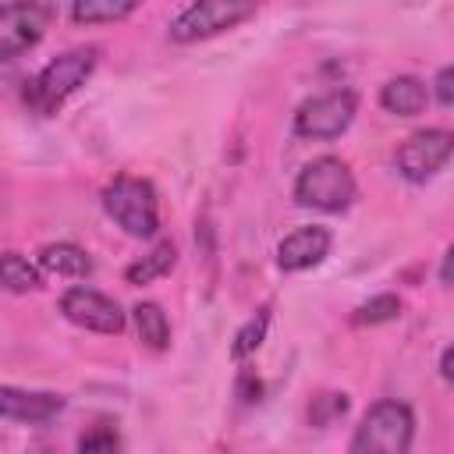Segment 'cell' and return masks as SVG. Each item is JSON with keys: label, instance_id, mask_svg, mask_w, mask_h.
Wrapping results in <instances>:
<instances>
[{"label": "cell", "instance_id": "1", "mask_svg": "<svg viewBox=\"0 0 454 454\" xmlns=\"http://www.w3.org/2000/svg\"><path fill=\"white\" fill-rule=\"evenodd\" d=\"M96 64H99V46H71L57 53L25 82V92H21L25 106L35 117H53L92 78Z\"/></svg>", "mask_w": 454, "mask_h": 454}, {"label": "cell", "instance_id": "2", "mask_svg": "<svg viewBox=\"0 0 454 454\" xmlns=\"http://www.w3.org/2000/svg\"><path fill=\"white\" fill-rule=\"evenodd\" d=\"M415 440V411L397 397L369 404L362 422L351 433L348 454H408Z\"/></svg>", "mask_w": 454, "mask_h": 454}, {"label": "cell", "instance_id": "3", "mask_svg": "<svg viewBox=\"0 0 454 454\" xmlns=\"http://www.w3.org/2000/svg\"><path fill=\"white\" fill-rule=\"evenodd\" d=\"M103 209L131 238L149 241L160 234V195H156L153 181H145V177L117 174L103 188Z\"/></svg>", "mask_w": 454, "mask_h": 454}, {"label": "cell", "instance_id": "4", "mask_svg": "<svg viewBox=\"0 0 454 454\" xmlns=\"http://www.w3.org/2000/svg\"><path fill=\"white\" fill-rule=\"evenodd\" d=\"M358 195L355 174L340 156H316L294 177V202L319 213H344Z\"/></svg>", "mask_w": 454, "mask_h": 454}, {"label": "cell", "instance_id": "5", "mask_svg": "<svg viewBox=\"0 0 454 454\" xmlns=\"http://www.w3.org/2000/svg\"><path fill=\"white\" fill-rule=\"evenodd\" d=\"M255 4H245V0H199V4H188L181 7L174 18H170V28L167 35L174 43H199V39H213L220 32H231L238 28L241 21L255 18Z\"/></svg>", "mask_w": 454, "mask_h": 454}, {"label": "cell", "instance_id": "6", "mask_svg": "<svg viewBox=\"0 0 454 454\" xmlns=\"http://www.w3.org/2000/svg\"><path fill=\"white\" fill-rule=\"evenodd\" d=\"M355 114H358L355 89H330V92L309 96L294 110V135L309 142H330L351 128Z\"/></svg>", "mask_w": 454, "mask_h": 454}, {"label": "cell", "instance_id": "7", "mask_svg": "<svg viewBox=\"0 0 454 454\" xmlns=\"http://www.w3.org/2000/svg\"><path fill=\"white\" fill-rule=\"evenodd\" d=\"M454 153V135L447 128H422V131H411L397 153H394V163H397V174L411 184H426L433 181L447 160Z\"/></svg>", "mask_w": 454, "mask_h": 454}, {"label": "cell", "instance_id": "8", "mask_svg": "<svg viewBox=\"0 0 454 454\" xmlns=\"http://www.w3.org/2000/svg\"><path fill=\"white\" fill-rule=\"evenodd\" d=\"M60 312H64L67 323H74V326H82V330H89V333H106V337H114V333H124V326H128L124 309H121L110 294H103V291H96V287H89V284L67 287V291L60 294Z\"/></svg>", "mask_w": 454, "mask_h": 454}, {"label": "cell", "instance_id": "9", "mask_svg": "<svg viewBox=\"0 0 454 454\" xmlns=\"http://www.w3.org/2000/svg\"><path fill=\"white\" fill-rule=\"evenodd\" d=\"M53 18V4H0V60H14L32 50L46 35Z\"/></svg>", "mask_w": 454, "mask_h": 454}, {"label": "cell", "instance_id": "10", "mask_svg": "<svg viewBox=\"0 0 454 454\" xmlns=\"http://www.w3.org/2000/svg\"><path fill=\"white\" fill-rule=\"evenodd\" d=\"M64 404L67 401L53 390H25V387L0 383V419H7V422L43 426V422L57 419L64 411Z\"/></svg>", "mask_w": 454, "mask_h": 454}, {"label": "cell", "instance_id": "11", "mask_svg": "<svg viewBox=\"0 0 454 454\" xmlns=\"http://www.w3.org/2000/svg\"><path fill=\"white\" fill-rule=\"evenodd\" d=\"M330 245H333V234L319 223H309V227H298L291 231L280 245H277V266L284 273H301V270H312L319 266L326 255H330Z\"/></svg>", "mask_w": 454, "mask_h": 454}, {"label": "cell", "instance_id": "12", "mask_svg": "<svg viewBox=\"0 0 454 454\" xmlns=\"http://www.w3.org/2000/svg\"><path fill=\"white\" fill-rule=\"evenodd\" d=\"M426 103H429V89L415 74H397L380 89V106L397 117H415L426 110Z\"/></svg>", "mask_w": 454, "mask_h": 454}, {"label": "cell", "instance_id": "13", "mask_svg": "<svg viewBox=\"0 0 454 454\" xmlns=\"http://www.w3.org/2000/svg\"><path fill=\"white\" fill-rule=\"evenodd\" d=\"M39 270L53 277H67V280H85L92 273V259L74 241H53L39 248Z\"/></svg>", "mask_w": 454, "mask_h": 454}, {"label": "cell", "instance_id": "14", "mask_svg": "<svg viewBox=\"0 0 454 454\" xmlns=\"http://www.w3.org/2000/svg\"><path fill=\"white\" fill-rule=\"evenodd\" d=\"M131 323H135V333L145 348H153V351L170 348V319L156 301H138L131 309Z\"/></svg>", "mask_w": 454, "mask_h": 454}, {"label": "cell", "instance_id": "15", "mask_svg": "<svg viewBox=\"0 0 454 454\" xmlns=\"http://www.w3.org/2000/svg\"><path fill=\"white\" fill-rule=\"evenodd\" d=\"M0 287L11 294H28L43 287V270L39 262L25 259L21 252H0Z\"/></svg>", "mask_w": 454, "mask_h": 454}, {"label": "cell", "instance_id": "16", "mask_svg": "<svg viewBox=\"0 0 454 454\" xmlns=\"http://www.w3.org/2000/svg\"><path fill=\"white\" fill-rule=\"evenodd\" d=\"M138 11L135 0H78L67 7V18L74 25H114Z\"/></svg>", "mask_w": 454, "mask_h": 454}, {"label": "cell", "instance_id": "17", "mask_svg": "<svg viewBox=\"0 0 454 454\" xmlns=\"http://www.w3.org/2000/svg\"><path fill=\"white\" fill-rule=\"evenodd\" d=\"M174 262H177L174 241H156L138 262H131V266L124 270V280H128V284H153V280L167 277V273L174 270Z\"/></svg>", "mask_w": 454, "mask_h": 454}, {"label": "cell", "instance_id": "18", "mask_svg": "<svg viewBox=\"0 0 454 454\" xmlns=\"http://www.w3.org/2000/svg\"><path fill=\"white\" fill-rule=\"evenodd\" d=\"M401 316V298L397 294H372L369 301H362L351 312L355 326H380V323H394Z\"/></svg>", "mask_w": 454, "mask_h": 454}, {"label": "cell", "instance_id": "19", "mask_svg": "<svg viewBox=\"0 0 454 454\" xmlns=\"http://www.w3.org/2000/svg\"><path fill=\"white\" fill-rule=\"evenodd\" d=\"M266 330H270V305H262L255 316L245 319V326L234 333L231 355H234V358H248V355H255L259 344H262V337H266Z\"/></svg>", "mask_w": 454, "mask_h": 454}, {"label": "cell", "instance_id": "20", "mask_svg": "<svg viewBox=\"0 0 454 454\" xmlns=\"http://www.w3.org/2000/svg\"><path fill=\"white\" fill-rule=\"evenodd\" d=\"M78 454H121V436L114 426L99 422L78 436Z\"/></svg>", "mask_w": 454, "mask_h": 454}, {"label": "cell", "instance_id": "21", "mask_svg": "<svg viewBox=\"0 0 454 454\" xmlns=\"http://www.w3.org/2000/svg\"><path fill=\"white\" fill-rule=\"evenodd\" d=\"M344 411H348V397L344 394H323V397H316V408H309V419L316 426H326Z\"/></svg>", "mask_w": 454, "mask_h": 454}, {"label": "cell", "instance_id": "22", "mask_svg": "<svg viewBox=\"0 0 454 454\" xmlns=\"http://www.w3.org/2000/svg\"><path fill=\"white\" fill-rule=\"evenodd\" d=\"M450 82H454V71L450 67H440V74H436V103L440 106H450L454 103V92H450Z\"/></svg>", "mask_w": 454, "mask_h": 454}, {"label": "cell", "instance_id": "23", "mask_svg": "<svg viewBox=\"0 0 454 454\" xmlns=\"http://www.w3.org/2000/svg\"><path fill=\"white\" fill-rule=\"evenodd\" d=\"M440 376L450 380V348H443V355H440Z\"/></svg>", "mask_w": 454, "mask_h": 454}]
</instances>
